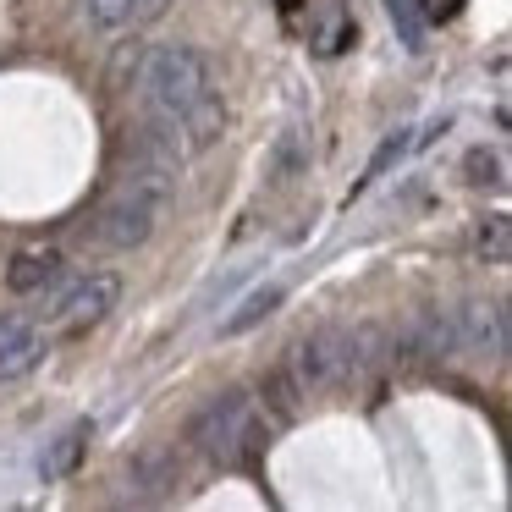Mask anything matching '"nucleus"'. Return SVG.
Listing matches in <instances>:
<instances>
[{"label":"nucleus","mask_w":512,"mask_h":512,"mask_svg":"<svg viewBox=\"0 0 512 512\" xmlns=\"http://www.w3.org/2000/svg\"><path fill=\"white\" fill-rule=\"evenodd\" d=\"M265 408H259L248 391H221L210 397L188 424V441L199 446V457H210L215 468H243L265 452Z\"/></svg>","instance_id":"obj_1"},{"label":"nucleus","mask_w":512,"mask_h":512,"mask_svg":"<svg viewBox=\"0 0 512 512\" xmlns=\"http://www.w3.org/2000/svg\"><path fill=\"white\" fill-rule=\"evenodd\" d=\"M116 298H122V281L116 276H78L67 281V287H56L45 298V309H39V320H45V336H78L89 331V325H100L105 314L116 309Z\"/></svg>","instance_id":"obj_2"},{"label":"nucleus","mask_w":512,"mask_h":512,"mask_svg":"<svg viewBox=\"0 0 512 512\" xmlns=\"http://www.w3.org/2000/svg\"><path fill=\"white\" fill-rule=\"evenodd\" d=\"M353 375L347 364V331L342 325H320L314 336L298 342V358H292V380L298 391H320V386H336V380Z\"/></svg>","instance_id":"obj_3"},{"label":"nucleus","mask_w":512,"mask_h":512,"mask_svg":"<svg viewBox=\"0 0 512 512\" xmlns=\"http://www.w3.org/2000/svg\"><path fill=\"white\" fill-rule=\"evenodd\" d=\"M452 331H457V353H474V358L507 353V309L501 303H468L452 320Z\"/></svg>","instance_id":"obj_4"},{"label":"nucleus","mask_w":512,"mask_h":512,"mask_svg":"<svg viewBox=\"0 0 512 512\" xmlns=\"http://www.w3.org/2000/svg\"><path fill=\"white\" fill-rule=\"evenodd\" d=\"M45 347H50V336L39 331L34 320L6 314V320H0V380H23L28 369H39Z\"/></svg>","instance_id":"obj_5"},{"label":"nucleus","mask_w":512,"mask_h":512,"mask_svg":"<svg viewBox=\"0 0 512 512\" xmlns=\"http://www.w3.org/2000/svg\"><path fill=\"white\" fill-rule=\"evenodd\" d=\"M171 0H89V23L100 34H133V28H149L155 17H166Z\"/></svg>","instance_id":"obj_6"},{"label":"nucleus","mask_w":512,"mask_h":512,"mask_svg":"<svg viewBox=\"0 0 512 512\" xmlns=\"http://www.w3.org/2000/svg\"><path fill=\"white\" fill-rule=\"evenodd\" d=\"M83 452H89V424H72L67 435H56V441L45 446V457H39V474H45V479H67V474H78Z\"/></svg>","instance_id":"obj_7"},{"label":"nucleus","mask_w":512,"mask_h":512,"mask_svg":"<svg viewBox=\"0 0 512 512\" xmlns=\"http://www.w3.org/2000/svg\"><path fill=\"white\" fill-rule=\"evenodd\" d=\"M303 171H309V138H303L298 127H287V133L276 138V149H270V182L287 188V182H298Z\"/></svg>","instance_id":"obj_8"},{"label":"nucleus","mask_w":512,"mask_h":512,"mask_svg":"<svg viewBox=\"0 0 512 512\" xmlns=\"http://www.w3.org/2000/svg\"><path fill=\"white\" fill-rule=\"evenodd\" d=\"M281 298H287V287H259V292H248V298L237 303V314H226V320H221V336H243L248 325H259L265 314H276Z\"/></svg>","instance_id":"obj_9"},{"label":"nucleus","mask_w":512,"mask_h":512,"mask_svg":"<svg viewBox=\"0 0 512 512\" xmlns=\"http://www.w3.org/2000/svg\"><path fill=\"white\" fill-rule=\"evenodd\" d=\"M61 276V259L56 254H17L12 270H6V287L12 292H39Z\"/></svg>","instance_id":"obj_10"},{"label":"nucleus","mask_w":512,"mask_h":512,"mask_svg":"<svg viewBox=\"0 0 512 512\" xmlns=\"http://www.w3.org/2000/svg\"><path fill=\"white\" fill-rule=\"evenodd\" d=\"M259 397H265V413L276 424L298 419V397H303V391H298V380H292V369H270L265 386H259Z\"/></svg>","instance_id":"obj_11"},{"label":"nucleus","mask_w":512,"mask_h":512,"mask_svg":"<svg viewBox=\"0 0 512 512\" xmlns=\"http://www.w3.org/2000/svg\"><path fill=\"white\" fill-rule=\"evenodd\" d=\"M386 17H391V28H397V39L419 56L424 50V34H430V23H424V6L419 0H386Z\"/></svg>","instance_id":"obj_12"},{"label":"nucleus","mask_w":512,"mask_h":512,"mask_svg":"<svg viewBox=\"0 0 512 512\" xmlns=\"http://www.w3.org/2000/svg\"><path fill=\"white\" fill-rule=\"evenodd\" d=\"M408 149H413V133H408V127L386 133V138H380V149L369 155V166H364V177H358V188H369V182H375V177H386L391 166H402V160H408Z\"/></svg>","instance_id":"obj_13"},{"label":"nucleus","mask_w":512,"mask_h":512,"mask_svg":"<svg viewBox=\"0 0 512 512\" xmlns=\"http://www.w3.org/2000/svg\"><path fill=\"white\" fill-rule=\"evenodd\" d=\"M347 45H353V17H347L342 6H325L320 28H314V50H320V56H342Z\"/></svg>","instance_id":"obj_14"},{"label":"nucleus","mask_w":512,"mask_h":512,"mask_svg":"<svg viewBox=\"0 0 512 512\" xmlns=\"http://www.w3.org/2000/svg\"><path fill=\"white\" fill-rule=\"evenodd\" d=\"M507 248H512L507 215H490V221L479 226V259H485V265H507Z\"/></svg>","instance_id":"obj_15"},{"label":"nucleus","mask_w":512,"mask_h":512,"mask_svg":"<svg viewBox=\"0 0 512 512\" xmlns=\"http://www.w3.org/2000/svg\"><path fill=\"white\" fill-rule=\"evenodd\" d=\"M468 182H479V188H501V160L490 155V149H474V155H468Z\"/></svg>","instance_id":"obj_16"},{"label":"nucleus","mask_w":512,"mask_h":512,"mask_svg":"<svg viewBox=\"0 0 512 512\" xmlns=\"http://www.w3.org/2000/svg\"><path fill=\"white\" fill-rule=\"evenodd\" d=\"M419 6H424V23H452L463 12V0H419Z\"/></svg>","instance_id":"obj_17"},{"label":"nucleus","mask_w":512,"mask_h":512,"mask_svg":"<svg viewBox=\"0 0 512 512\" xmlns=\"http://www.w3.org/2000/svg\"><path fill=\"white\" fill-rule=\"evenodd\" d=\"M298 6H303V0H281V12H298Z\"/></svg>","instance_id":"obj_18"}]
</instances>
